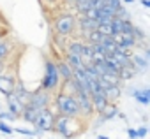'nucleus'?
Instances as JSON below:
<instances>
[{
  "label": "nucleus",
  "instance_id": "obj_1",
  "mask_svg": "<svg viewBox=\"0 0 150 139\" xmlns=\"http://www.w3.org/2000/svg\"><path fill=\"white\" fill-rule=\"evenodd\" d=\"M57 109H58V114H64V116L78 118L81 114L76 99H74V95H71V93H60L57 97Z\"/></svg>",
  "mask_w": 150,
  "mask_h": 139
},
{
  "label": "nucleus",
  "instance_id": "obj_2",
  "mask_svg": "<svg viewBox=\"0 0 150 139\" xmlns=\"http://www.w3.org/2000/svg\"><path fill=\"white\" fill-rule=\"evenodd\" d=\"M44 67H46V72H44V78H42V90L44 92H51V90L57 88L60 76H58L57 65H55L53 60H46V65Z\"/></svg>",
  "mask_w": 150,
  "mask_h": 139
},
{
  "label": "nucleus",
  "instance_id": "obj_3",
  "mask_svg": "<svg viewBox=\"0 0 150 139\" xmlns=\"http://www.w3.org/2000/svg\"><path fill=\"white\" fill-rule=\"evenodd\" d=\"M72 116H64V114H58V116H55V121H53V128L58 132V134H62L65 139H69V137H72L74 134H76L78 130H74V128H71V123H72Z\"/></svg>",
  "mask_w": 150,
  "mask_h": 139
},
{
  "label": "nucleus",
  "instance_id": "obj_4",
  "mask_svg": "<svg viewBox=\"0 0 150 139\" xmlns=\"http://www.w3.org/2000/svg\"><path fill=\"white\" fill-rule=\"evenodd\" d=\"M53 121H55V114L48 107H44V109L39 111V114H37V118L34 121V127L39 132H48V130L53 128Z\"/></svg>",
  "mask_w": 150,
  "mask_h": 139
},
{
  "label": "nucleus",
  "instance_id": "obj_5",
  "mask_svg": "<svg viewBox=\"0 0 150 139\" xmlns=\"http://www.w3.org/2000/svg\"><path fill=\"white\" fill-rule=\"evenodd\" d=\"M74 27H76V21H74V16L72 14H60L55 21V30L58 35H71Z\"/></svg>",
  "mask_w": 150,
  "mask_h": 139
},
{
  "label": "nucleus",
  "instance_id": "obj_6",
  "mask_svg": "<svg viewBox=\"0 0 150 139\" xmlns=\"http://www.w3.org/2000/svg\"><path fill=\"white\" fill-rule=\"evenodd\" d=\"M74 99H76L78 106H80V113H83L85 116L92 114L94 111V106H92V99H90V93L83 88H80L76 93H74Z\"/></svg>",
  "mask_w": 150,
  "mask_h": 139
},
{
  "label": "nucleus",
  "instance_id": "obj_7",
  "mask_svg": "<svg viewBox=\"0 0 150 139\" xmlns=\"http://www.w3.org/2000/svg\"><path fill=\"white\" fill-rule=\"evenodd\" d=\"M27 104L41 111V109L48 107V104H50V95H48V92H44V90L32 92V93L28 95V100H27Z\"/></svg>",
  "mask_w": 150,
  "mask_h": 139
},
{
  "label": "nucleus",
  "instance_id": "obj_8",
  "mask_svg": "<svg viewBox=\"0 0 150 139\" xmlns=\"http://www.w3.org/2000/svg\"><path fill=\"white\" fill-rule=\"evenodd\" d=\"M14 85H16V81H14L13 76H9V74H2V72H0V92L6 93V95H9V93H13Z\"/></svg>",
  "mask_w": 150,
  "mask_h": 139
},
{
  "label": "nucleus",
  "instance_id": "obj_9",
  "mask_svg": "<svg viewBox=\"0 0 150 139\" xmlns=\"http://www.w3.org/2000/svg\"><path fill=\"white\" fill-rule=\"evenodd\" d=\"M90 99H92V106H94V109L96 111H103L108 104H110V100L106 99V95L103 93V92H96V93H92L90 95Z\"/></svg>",
  "mask_w": 150,
  "mask_h": 139
},
{
  "label": "nucleus",
  "instance_id": "obj_10",
  "mask_svg": "<svg viewBox=\"0 0 150 139\" xmlns=\"http://www.w3.org/2000/svg\"><path fill=\"white\" fill-rule=\"evenodd\" d=\"M7 100H9V102H7V104H9V111L18 118V114H21V111H23L25 104H23V102L14 95V93H9V95H7Z\"/></svg>",
  "mask_w": 150,
  "mask_h": 139
},
{
  "label": "nucleus",
  "instance_id": "obj_11",
  "mask_svg": "<svg viewBox=\"0 0 150 139\" xmlns=\"http://www.w3.org/2000/svg\"><path fill=\"white\" fill-rule=\"evenodd\" d=\"M101 92H103V93L106 95V99L111 102V100H117V99L120 97L122 88H120V85H106V86L101 88Z\"/></svg>",
  "mask_w": 150,
  "mask_h": 139
},
{
  "label": "nucleus",
  "instance_id": "obj_12",
  "mask_svg": "<svg viewBox=\"0 0 150 139\" xmlns=\"http://www.w3.org/2000/svg\"><path fill=\"white\" fill-rule=\"evenodd\" d=\"M113 18H115V11L110 9L106 4H104L101 9H97V23H108V21H111Z\"/></svg>",
  "mask_w": 150,
  "mask_h": 139
},
{
  "label": "nucleus",
  "instance_id": "obj_13",
  "mask_svg": "<svg viewBox=\"0 0 150 139\" xmlns=\"http://www.w3.org/2000/svg\"><path fill=\"white\" fill-rule=\"evenodd\" d=\"M65 63L72 69V71H76V69H85V65H83V62H81V56L80 55H72V53H67V56H65Z\"/></svg>",
  "mask_w": 150,
  "mask_h": 139
},
{
  "label": "nucleus",
  "instance_id": "obj_14",
  "mask_svg": "<svg viewBox=\"0 0 150 139\" xmlns=\"http://www.w3.org/2000/svg\"><path fill=\"white\" fill-rule=\"evenodd\" d=\"M99 46L104 49V53H106V55H111V53L115 51L117 42L111 39V35H103V37H101V41H99Z\"/></svg>",
  "mask_w": 150,
  "mask_h": 139
},
{
  "label": "nucleus",
  "instance_id": "obj_15",
  "mask_svg": "<svg viewBox=\"0 0 150 139\" xmlns=\"http://www.w3.org/2000/svg\"><path fill=\"white\" fill-rule=\"evenodd\" d=\"M55 65H57L58 76H60L64 81H67V79H71V78H72V69L65 63V60H64V62H58V63H55Z\"/></svg>",
  "mask_w": 150,
  "mask_h": 139
},
{
  "label": "nucleus",
  "instance_id": "obj_16",
  "mask_svg": "<svg viewBox=\"0 0 150 139\" xmlns=\"http://www.w3.org/2000/svg\"><path fill=\"white\" fill-rule=\"evenodd\" d=\"M21 114H23V120H25V121L34 123V121H35V118H37V114H39V109H35V107H32V106L25 104V107H23Z\"/></svg>",
  "mask_w": 150,
  "mask_h": 139
},
{
  "label": "nucleus",
  "instance_id": "obj_17",
  "mask_svg": "<svg viewBox=\"0 0 150 139\" xmlns=\"http://www.w3.org/2000/svg\"><path fill=\"white\" fill-rule=\"evenodd\" d=\"M96 2H97V0H76V2H74V7H76L78 13H85L87 9L94 7Z\"/></svg>",
  "mask_w": 150,
  "mask_h": 139
},
{
  "label": "nucleus",
  "instance_id": "obj_18",
  "mask_svg": "<svg viewBox=\"0 0 150 139\" xmlns=\"http://www.w3.org/2000/svg\"><path fill=\"white\" fill-rule=\"evenodd\" d=\"M101 114H103V120H111V118H115L117 114H118V109H117V106L115 104H108L103 111H101Z\"/></svg>",
  "mask_w": 150,
  "mask_h": 139
},
{
  "label": "nucleus",
  "instance_id": "obj_19",
  "mask_svg": "<svg viewBox=\"0 0 150 139\" xmlns=\"http://www.w3.org/2000/svg\"><path fill=\"white\" fill-rule=\"evenodd\" d=\"M132 95L138 99V102H141L143 106H146V104H148V99H150V88H145L143 92L134 90V92H132Z\"/></svg>",
  "mask_w": 150,
  "mask_h": 139
},
{
  "label": "nucleus",
  "instance_id": "obj_20",
  "mask_svg": "<svg viewBox=\"0 0 150 139\" xmlns=\"http://www.w3.org/2000/svg\"><path fill=\"white\" fill-rule=\"evenodd\" d=\"M80 27L88 34V32H92V30H96V28H97V21H96V20H88V18H81Z\"/></svg>",
  "mask_w": 150,
  "mask_h": 139
},
{
  "label": "nucleus",
  "instance_id": "obj_21",
  "mask_svg": "<svg viewBox=\"0 0 150 139\" xmlns=\"http://www.w3.org/2000/svg\"><path fill=\"white\" fill-rule=\"evenodd\" d=\"M118 46H122V48H125V49H131V48L136 46V39H134L132 35H125V34H122V39H120Z\"/></svg>",
  "mask_w": 150,
  "mask_h": 139
},
{
  "label": "nucleus",
  "instance_id": "obj_22",
  "mask_svg": "<svg viewBox=\"0 0 150 139\" xmlns=\"http://www.w3.org/2000/svg\"><path fill=\"white\" fill-rule=\"evenodd\" d=\"M101 35H111L113 34V30H111V23L108 21V23H97V28H96Z\"/></svg>",
  "mask_w": 150,
  "mask_h": 139
},
{
  "label": "nucleus",
  "instance_id": "obj_23",
  "mask_svg": "<svg viewBox=\"0 0 150 139\" xmlns=\"http://www.w3.org/2000/svg\"><path fill=\"white\" fill-rule=\"evenodd\" d=\"M81 48H83V42H81V41H72V42L69 44V51H67V53L81 55Z\"/></svg>",
  "mask_w": 150,
  "mask_h": 139
},
{
  "label": "nucleus",
  "instance_id": "obj_24",
  "mask_svg": "<svg viewBox=\"0 0 150 139\" xmlns=\"http://www.w3.org/2000/svg\"><path fill=\"white\" fill-rule=\"evenodd\" d=\"M9 42L7 41H4V39H0V60L2 58H6L7 55H9Z\"/></svg>",
  "mask_w": 150,
  "mask_h": 139
},
{
  "label": "nucleus",
  "instance_id": "obj_25",
  "mask_svg": "<svg viewBox=\"0 0 150 139\" xmlns=\"http://www.w3.org/2000/svg\"><path fill=\"white\" fill-rule=\"evenodd\" d=\"M87 35H88V42H92V44H94V42H99V41H101V37H103L97 30H92V32H88Z\"/></svg>",
  "mask_w": 150,
  "mask_h": 139
},
{
  "label": "nucleus",
  "instance_id": "obj_26",
  "mask_svg": "<svg viewBox=\"0 0 150 139\" xmlns=\"http://www.w3.org/2000/svg\"><path fill=\"white\" fill-rule=\"evenodd\" d=\"M83 14H85L83 18H88V20H96V21H97V9H96V7H90V9H87Z\"/></svg>",
  "mask_w": 150,
  "mask_h": 139
},
{
  "label": "nucleus",
  "instance_id": "obj_27",
  "mask_svg": "<svg viewBox=\"0 0 150 139\" xmlns=\"http://www.w3.org/2000/svg\"><path fill=\"white\" fill-rule=\"evenodd\" d=\"M0 130H2L4 134H9V135L14 132V128H11V127H9L7 123H4V121H0Z\"/></svg>",
  "mask_w": 150,
  "mask_h": 139
},
{
  "label": "nucleus",
  "instance_id": "obj_28",
  "mask_svg": "<svg viewBox=\"0 0 150 139\" xmlns=\"http://www.w3.org/2000/svg\"><path fill=\"white\" fill-rule=\"evenodd\" d=\"M0 118H2V120H9V121H11V120H14L16 116L9 111V113H0Z\"/></svg>",
  "mask_w": 150,
  "mask_h": 139
},
{
  "label": "nucleus",
  "instance_id": "obj_29",
  "mask_svg": "<svg viewBox=\"0 0 150 139\" xmlns=\"http://www.w3.org/2000/svg\"><path fill=\"white\" fill-rule=\"evenodd\" d=\"M146 132H148V128H146V127H139V128L136 130L138 137H145V135H146Z\"/></svg>",
  "mask_w": 150,
  "mask_h": 139
},
{
  "label": "nucleus",
  "instance_id": "obj_30",
  "mask_svg": "<svg viewBox=\"0 0 150 139\" xmlns=\"http://www.w3.org/2000/svg\"><path fill=\"white\" fill-rule=\"evenodd\" d=\"M20 134H27V135H34V130H27V128H14Z\"/></svg>",
  "mask_w": 150,
  "mask_h": 139
},
{
  "label": "nucleus",
  "instance_id": "obj_31",
  "mask_svg": "<svg viewBox=\"0 0 150 139\" xmlns=\"http://www.w3.org/2000/svg\"><path fill=\"white\" fill-rule=\"evenodd\" d=\"M127 134H129V137H131V139H138V134H136V130H134V128H127Z\"/></svg>",
  "mask_w": 150,
  "mask_h": 139
},
{
  "label": "nucleus",
  "instance_id": "obj_32",
  "mask_svg": "<svg viewBox=\"0 0 150 139\" xmlns=\"http://www.w3.org/2000/svg\"><path fill=\"white\" fill-rule=\"evenodd\" d=\"M141 4H143V7H146V9L150 7V2H148V0H141Z\"/></svg>",
  "mask_w": 150,
  "mask_h": 139
},
{
  "label": "nucleus",
  "instance_id": "obj_33",
  "mask_svg": "<svg viewBox=\"0 0 150 139\" xmlns=\"http://www.w3.org/2000/svg\"><path fill=\"white\" fill-rule=\"evenodd\" d=\"M2 71H4V62L0 60V72H2Z\"/></svg>",
  "mask_w": 150,
  "mask_h": 139
},
{
  "label": "nucleus",
  "instance_id": "obj_34",
  "mask_svg": "<svg viewBox=\"0 0 150 139\" xmlns=\"http://www.w3.org/2000/svg\"><path fill=\"white\" fill-rule=\"evenodd\" d=\"M99 139H110V137H106V135H99Z\"/></svg>",
  "mask_w": 150,
  "mask_h": 139
},
{
  "label": "nucleus",
  "instance_id": "obj_35",
  "mask_svg": "<svg viewBox=\"0 0 150 139\" xmlns=\"http://www.w3.org/2000/svg\"><path fill=\"white\" fill-rule=\"evenodd\" d=\"M124 2H127V4H132V2H134V0H124Z\"/></svg>",
  "mask_w": 150,
  "mask_h": 139
},
{
  "label": "nucleus",
  "instance_id": "obj_36",
  "mask_svg": "<svg viewBox=\"0 0 150 139\" xmlns=\"http://www.w3.org/2000/svg\"><path fill=\"white\" fill-rule=\"evenodd\" d=\"M67 2H72V4H74V2H76V0H67Z\"/></svg>",
  "mask_w": 150,
  "mask_h": 139
},
{
  "label": "nucleus",
  "instance_id": "obj_37",
  "mask_svg": "<svg viewBox=\"0 0 150 139\" xmlns=\"http://www.w3.org/2000/svg\"><path fill=\"white\" fill-rule=\"evenodd\" d=\"M28 139H35V137H32V135H30V137H28Z\"/></svg>",
  "mask_w": 150,
  "mask_h": 139
},
{
  "label": "nucleus",
  "instance_id": "obj_38",
  "mask_svg": "<svg viewBox=\"0 0 150 139\" xmlns=\"http://www.w3.org/2000/svg\"><path fill=\"white\" fill-rule=\"evenodd\" d=\"M0 39H2V32H0Z\"/></svg>",
  "mask_w": 150,
  "mask_h": 139
},
{
  "label": "nucleus",
  "instance_id": "obj_39",
  "mask_svg": "<svg viewBox=\"0 0 150 139\" xmlns=\"http://www.w3.org/2000/svg\"><path fill=\"white\" fill-rule=\"evenodd\" d=\"M69 139H72V137H69Z\"/></svg>",
  "mask_w": 150,
  "mask_h": 139
}]
</instances>
